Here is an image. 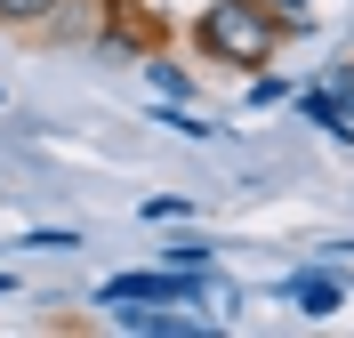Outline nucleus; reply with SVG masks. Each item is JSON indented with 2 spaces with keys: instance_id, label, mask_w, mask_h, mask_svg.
I'll list each match as a JSON object with an SVG mask.
<instances>
[{
  "instance_id": "0eeeda50",
  "label": "nucleus",
  "mask_w": 354,
  "mask_h": 338,
  "mask_svg": "<svg viewBox=\"0 0 354 338\" xmlns=\"http://www.w3.org/2000/svg\"><path fill=\"white\" fill-rule=\"evenodd\" d=\"M169 266H209V242H169Z\"/></svg>"
},
{
  "instance_id": "7ed1b4c3",
  "label": "nucleus",
  "mask_w": 354,
  "mask_h": 338,
  "mask_svg": "<svg viewBox=\"0 0 354 338\" xmlns=\"http://www.w3.org/2000/svg\"><path fill=\"white\" fill-rule=\"evenodd\" d=\"M113 298H161V306H194V298H209V266H177V274H113L105 290H97V306H113Z\"/></svg>"
},
{
  "instance_id": "f257e3e1",
  "label": "nucleus",
  "mask_w": 354,
  "mask_h": 338,
  "mask_svg": "<svg viewBox=\"0 0 354 338\" xmlns=\"http://www.w3.org/2000/svg\"><path fill=\"white\" fill-rule=\"evenodd\" d=\"M290 32H298V17H290V8H266V0H209V8L185 24V41H194L209 65H225V73H266L290 48Z\"/></svg>"
},
{
  "instance_id": "423d86ee",
  "label": "nucleus",
  "mask_w": 354,
  "mask_h": 338,
  "mask_svg": "<svg viewBox=\"0 0 354 338\" xmlns=\"http://www.w3.org/2000/svg\"><path fill=\"white\" fill-rule=\"evenodd\" d=\"M145 81H153L161 97H177V105L194 97V73H185V65H169V57H145Z\"/></svg>"
},
{
  "instance_id": "39448f33",
  "label": "nucleus",
  "mask_w": 354,
  "mask_h": 338,
  "mask_svg": "<svg viewBox=\"0 0 354 338\" xmlns=\"http://www.w3.org/2000/svg\"><path fill=\"white\" fill-rule=\"evenodd\" d=\"M57 8H65V0H0V24H8V32H41Z\"/></svg>"
},
{
  "instance_id": "20e7f679",
  "label": "nucleus",
  "mask_w": 354,
  "mask_h": 338,
  "mask_svg": "<svg viewBox=\"0 0 354 338\" xmlns=\"http://www.w3.org/2000/svg\"><path fill=\"white\" fill-rule=\"evenodd\" d=\"M282 298H290V306H298V314H314V322H322V314H338V306H346V290H338L330 274H290V282H282Z\"/></svg>"
},
{
  "instance_id": "f03ea898",
  "label": "nucleus",
  "mask_w": 354,
  "mask_h": 338,
  "mask_svg": "<svg viewBox=\"0 0 354 338\" xmlns=\"http://www.w3.org/2000/svg\"><path fill=\"white\" fill-rule=\"evenodd\" d=\"M97 48H113V57H153V48H169V17L137 8V0H97Z\"/></svg>"
},
{
  "instance_id": "6e6552de",
  "label": "nucleus",
  "mask_w": 354,
  "mask_h": 338,
  "mask_svg": "<svg viewBox=\"0 0 354 338\" xmlns=\"http://www.w3.org/2000/svg\"><path fill=\"white\" fill-rule=\"evenodd\" d=\"M266 8H290V17H298V8H306V0H266Z\"/></svg>"
}]
</instances>
